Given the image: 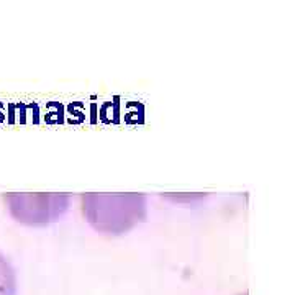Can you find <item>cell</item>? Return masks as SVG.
Listing matches in <instances>:
<instances>
[{
    "label": "cell",
    "mask_w": 295,
    "mask_h": 295,
    "mask_svg": "<svg viewBox=\"0 0 295 295\" xmlns=\"http://www.w3.org/2000/svg\"><path fill=\"white\" fill-rule=\"evenodd\" d=\"M0 295H17L15 269L2 253H0Z\"/></svg>",
    "instance_id": "3"
},
{
    "label": "cell",
    "mask_w": 295,
    "mask_h": 295,
    "mask_svg": "<svg viewBox=\"0 0 295 295\" xmlns=\"http://www.w3.org/2000/svg\"><path fill=\"white\" fill-rule=\"evenodd\" d=\"M89 225L105 235H123L145 221L148 208L141 194H85L80 198Z\"/></svg>",
    "instance_id": "1"
},
{
    "label": "cell",
    "mask_w": 295,
    "mask_h": 295,
    "mask_svg": "<svg viewBox=\"0 0 295 295\" xmlns=\"http://www.w3.org/2000/svg\"><path fill=\"white\" fill-rule=\"evenodd\" d=\"M12 218L26 226H46L68 212V194H3Z\"/></svg>",
    "instance_id": "2"
}]
</instances>
